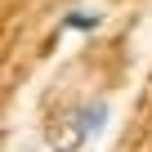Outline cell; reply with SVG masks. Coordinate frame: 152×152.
Listing matches in <instances>:
<instances>
[{
    "mask_svg": "<svg viewBox=\"0 0 152 152\" xmlns=\"http://www.w3.org/2000/svg\"><path fill=\"white\" fill-rule=\"evenodd\" d=\"M107 121H112L107 99H85V103H76V107H67L63 116L49 121L45 143H49V152H81L85 143H94L107 130Z\"/></svg>",
    "mask_w": 152,
    "mask_h": 152,
    "instance_id": "1",
    "label": "cell"
},
{
    "mask_svg": "<svg viewBox=\"0 0 152 152\" xmlns=\"http://www.w3.org/2000/svg\"><path fill=\"white\" fill-rule=\"evenodd\" d=\"M103 27V14H94V9H67L63 14V31H99Z\"/></svg>",
    "mask_w": 152,
    "mask_h": 152,
    "instance_id": "2",
    "label": "cell"
}]
</instances>
